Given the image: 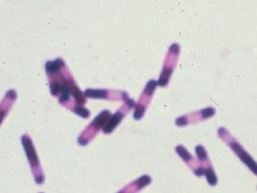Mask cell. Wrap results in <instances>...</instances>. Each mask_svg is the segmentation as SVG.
Returning a JSON list of instances; mask_svg holds the SVG:
<instances>
[{
  "mask_svg": "<svg viewBox=\"0 0 257 193\" xmlns=\"http://www.w3.org/2000/svg\"><path fill=\"white\" fill-rule=\"evenodd\" d=\"M22 140H23V144L25 146V149L26 153L27 154L28 158L30 162L31 165L32 166L38 167V165H39V162L38 160L37 155L36 154V152H35V150L32 144V142L30 139L25 136V137H23Z\"/></svg>",
  "mask_w": 257,
  "mask_h": 193,
  "instance_id": "cell-1",
  "label": "cell"
},
{
  "mask_svg": "<svg viewBox=\"0 0 257 193\" xmlns=\"http://www.w3.org/2000/svg\"><path fill=\"white\" fill-rule=\"evenodd\" d=\"M122 118V115L120 114V113H115V114L112 117V118L110 119L107 126L103 129L104 132L106 133L111 132L113 130H114V128L117 126L118 124L120 122Z\"/></svg>",
  "mask_w": 257,
  "mask_h": 193,
  "instance_id": "cell-2",
  "label": "cell"
},
{
  "mask_svg": "<svg viewBox=\"0 0 257 193\" xmlns=\"http://www.w3.org/2000/svg\"><path fill=\"white\" fill-rule=\"evenodd\" d=\"M63 61L59 59L53 62H48L46 64V70L48 74H53L59 69Z\"/></svg>",
  "mask_w": 257,
  "mask_h": 193,
  "instance_id": "cell-3",
  "label": "cell"
},
{
  "mask_svg": "<svg viewBox=\"0 0 257 193\" xmlns=\"http://www.w3.org/2000/svg\"><path fill=\"white\" fill-rule=\"evenodd\" d=\"M106 91L97 89H87L86 95L89 97L93 98H105L106 96Z\"/></svg>",
  "mask_w": 257,
  "mask_h": 193,
  "instance_id": "cell-4",
  "label": "cell"
},
{
  "mask_svg": "<svg viewBox=\"0 0 257 193\" xmlns=\"http://www.w3.org/2000/svg\"><path fill=\"white\" fill-rule=\"evenodd\" d=\"M75 111L77 113V114L80 115L81 117H87L89 116V112L86 109H83V108H79V109H77Z\"/></svg>",
  "mask_w": 257,
  "mask_h": 193,
  "instance_id": "cell-5",
  "label": "cell"
}]
</instances>
